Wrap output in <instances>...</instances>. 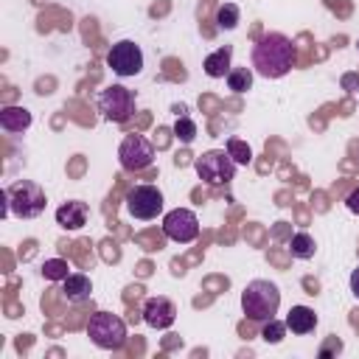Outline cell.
Here are the masks:
<instances>
[{
	"instance_id": "6da1fadb",
	"label": "cell",
	"mask_w": 359,
	"mask_h": 359,
	"mask_svg": "<svg viewBox=\"0 0 359 359\" xmlns=\"http://www.w3.org/2000/svg\"><path fill=\"white\" fill-rule=\"evenodd\" d=\"M294 59H297L294 42L278 31L264 34L252 48V67L264 79H283L294 67Z\"/></svg>"
},
{
	"instance_id": "7a4b0ae2",
	"label": "cell",
	"mask_w": 359,
	"mask_h": 359,
	"mask_svg": "<svg viewBox=\"0 0 359 359\" xmlns=\"http://www.w3.org/2000/svg\"><path fill=\"white\" fill-rule=\"evenodd\" d=\"M280 309V292L272 280H264V278H255L244 286L241 292V311L247 314V320L252 323H266L278 314Z\"/></svg>"
},
{
	"instance_id": "3957f363",
	"label": "cell",
	"mask_w": 359,
	"mask_h": 359,
	"mask_svg": "<svg viewBox=\"0 0 359 359\" xmlns=\"http://www.w3.org/2000/svg\"><path fill=\"white\" fill-rule=\"evenodd\" d=\"M3 196H6L3 216L14 213V216H20V219H36V216L45 210V205H48L45 191H42L36 182H31V180H17L14 185H8V188L3 191Z\"/></svg>"
},
{
	"instance_id": "277c9868",
	"label": "cell",
	"mask_w": 359,
	"mask_h": 359,
	"mask_svg": "<svg viewBox=\"0 0 359 359\" xmlns=\"http://www.w3.org/2000/svg\"><path fill=\"white\" fill-rule=\"evenodd\" d=\"M236 165L238 163L230 157L227 149H210V151H205V154H199L194 160V168H196L199 180L208 182V185H213V188L227 185L236 177Z\"/></svg>"
},
{
	"instance_id": "5b68a950",
	"label": "cell",
	"mask_w": 359,
	"mask_h": 359,
	"mask_svg": "<svg viewBox=\"0 0 359 359\" xmlns=\"http://www.w3.org/2000/svg\"><path fill=\"white\" fill-rule=\"evenodd\" d=\"M87 337L104 351H118L126 342V323L112 311H95L87 323Z\"/></svg>"
},
{
	"instance_id": "8992f818",
	"label": "cell",
	"mask_w": 359,
	"mask_h": 359,
	"mask_svg": "<svg viewBox=\"0 0 359 359\" xmlns=\"http://www.w3.org/2000/svg\"><path fill=\"white\" fill-rule=\"evenodd\" d=\"M98 109L107 121L112 123H126L135 115V93L126 90L123 84H109L98 95Z\"/></svg>"
},
{
	"instance_id": "52a82bcc",
	"label": "cell",
	"mask_w": 359,
	"mask_h": 359,
	"mask_svg": "<svg viewBox=\"0 0 359 359\" xmlns=\"http://www.w3.org/2000/svg\"><path fill=\"white\" fill-rule=\"evenodd\" d=\"M118 160L126 171H143L154 163V146L143 135H126L118 146Z\"/></svg>"
},
{
	"instance_id": "ba28073f",
	"label": "cell",
	"mask_w": 359,
	"mask_h": 359,
	"mask_svg": "<svg viewBox=\"0 0 359 359\" xmlns=\"http://www.w3.org/2000/svg\"><path fill=\"white\" fill-rule=\"evenodd\" d=\"M126 210L140 222L154 219L163 210V191L157 185H135L126 194Z\"/></svg>"
},
{
	"instance_id": "9c48e42d",
	"label": "cell",
	"mask_w": 359,
	"mask_h": 359,
	"mask_svg": "<svg viewBox=\"0 0 359 359\" xmlns=\"http://www.w3.org/2000/svg\"><path fill=\"white\" fill-rule=\"evenodd\" d=\"M107 65L112 67V73H118L121 79L137 76L143 70V50L132 42V39H121L109 48L107 53Z\"/></svg>"
},
{
	"instance_id": "30bf717a",
	"label": "cell",
	"mask_w": 359,
	"mask_h": 359,
	"mask_svg": "<svg viewBox=\"0 0 359 359\" xmlns=\"http://www.w3.org/2000/svg\"><path fill=\"white\" fill-rule=\"evenodd\" d=\"M163 233L177 244H191L199 236V219L188 208H174L163 216Z\"/></svg>"
},
{
	"instance_id": "8fae6325",
	"label": "cell",
	"mask_w": 359,
	"mask_h": 359,
	"mask_svg": "<svg viewBox=\"0 0 359 359\" xmlns=\"http://www.w3.org/2000/svg\"><path fill=\"white\" fill-rule=\"evenodd\" d=\"M143 320H146V325H151L157 331L171 328L174 320H177V306L168 297H160V294L157 297H149L143 303Z\"/></svg>"
},
{
	"instance_id": "7c38bea8",
	"label": "cell",
	"mask_w": 359,
	"mask_h": 359,
	"mask_svg": "<svg viewBox=\"0 0 359 359\" xmlns=\"http://www.w3.org/2000/svg\"><path fill=\"white\" fill-rule=\"evenodd\" d=\"M87 216H90V210H87V202H81V199H70V202H65V205L56 208V224L65 227V230L84 227L87 224Z\"/></svg>"
},
{
	"instance_id": "4fadbf2b",
	"label": "cell",
	"mask_w": 359,
	"mask_h": 359,
	"mask_svg": "<svg viewBox=\"0 0 359 359\" xmlns=\"http://www.w3.org/2000/svg\"><path fill=\"white\" fill-rule=\"evenodd\" d=\"M62 292L70 303H84L90 294H93V283L84 272H70L65 280H62Z\"/></svg>"
},
{
	"instance_id": "5bb4252c",
	"label": "cell",
	"mask_w": 359,
	"mask_h": 359,
	"mask_svg": "<svg viewBox=\"0 0 359 359\" xmlns=\"http://www.w3.org/2000/svg\"><path fill=\"white\" fill-rule=\"evenodd\" d=\"M286 328L292 334H311L317 328V314L309 306H292L286 314Z\"/></svg>"
},
{
	"instance_id": "9a60e30c",
	"label": "cell",
	"mask_w": 359,
	"mask_h": 359,
	"mask_svg": "<svg viewBox=\"0 0 359 359\" xmlns=\"http://www.w3.org/2000/svg\"><path fill=\"white\" fill-rule=\"evenodd\" d=\"M230 59H233V48L230 45H222L216 48L213 53L205 56V73L210 79H224L230 73Z\"/></svg>"
},
{
	"instance_id": "2e32d148",
	"label": "cell",
	"mask_w": 359,
	"mask_h": 359,
	"mask_svg": "<svg viewBox=\"0 0 359 359\" xmlns=\"http://www.w3.org/2000/svg\"><path fill=\"white\" fill-rule=\"evenodd\" d=\"M0 126L11 135L17 132H25L31 126V112L25 107H3L0 109Z\"/></svg>"
},
{
	"instance_id": "e0dca14e",
	"label": "cell",
	"mask_w": 359,
	"mask_h": 359,
	"mask_svg": "<svg viewBox=\"0 0 359 359\" xmlns=\"http://www.w3.org/2000/svg\"><path fill=\"white\" fill-rule=\"evenodd\" d=\"M289 252H292V258H300V261L311 258V255H314V238H311L306 230L294 233L292 241H289Z\"/></svg>"
},
{
	"instance_id": "ac0fdd59",
	"label": "cell",
	"mask_w": 359,
	"mask_h": 359,
	"mask_svg": "<svg viewBox=\"0 0 359 359\" xmlns=\"http://www.w3.org/2000/svg\"><path fill=\"white\" fill-rule=\"evenodd\" d=\"M227 87L233 93H247L252 87V70L250 67H236L227 73Z\"/></svg>"
},
{
	"instance_id": "d6986e66",
	"label": "cell",
	"mask_w": 359,
	"mask_h": 359,
	"mask_svg": "<svg viewBox=\"0 0 359 359\" xmlns=\"http://www.w3.org/2000/svg\"><path fill=\"white\" fill-rule=\"evenodd\" d=\"M42 275H45V280H65L70 275V266L65 258H48L42 264Z\"/></svg>"
},
{
	"instance_id": "ffe728a7",
	"label": "cell",
	"mask_w": 359,
	"mask_h": 359,
	"mask_svg": "<svg viewBox=\"0 0 359 359\" xmlns=\"http://www.w3.org/2000/svg\"><path fill=\"white\" fill-rule=\"evenodd\" d=\"M283 337H286V320L280 323V320H275V317H272V320H266V323H264V328H261V339H264V342L278 345Z\"/></svg>"
},
{
	"instance_id": "44dd1931",
	"label": "cell",
	"mask_w": 359,
	"mask_h": 359,
	"mask_svg": "<svg viewBox=\"0 0 359 359\" xmlns=\"http://www.w3.org/2000/svg\"><path fill=\"white\" fill-rule=\"evenodd\" d=\"M216 25L224 28V31L236 28V25H238V6H236V3H224V6H219V11H216Z\"/></svg>"
},
{
	"instance_id": "7402d4cb",
	"label": "cell",
	"mask_w": 359,
	"mask_h": 359,
	"mask_svg": "<svg viewBox=\"0 0 359 359\" xmlns=\"http://www.w3.org/2000/svg\"><path fill=\"white\" fill-rule=\"evenodd\" d=\"M224 149L230 151V157H233L238 165H250V160H252V149H250L244 140H238V137H230Z\"/></svg>"
},
{
	"instance_id": "603a6c76",
	"label": "cell",
	"mask_w": 359,
	"mask_h": 359,
	"mask_svg": "<svg viewBox=\"0 0 359 359\" xmlns=\"http://www.w3.org/2000/svg\"><path fill=\"white\" fill-rule=\"evenodd\" d=\"M174 135H177V140L180 143H194V137H196V123L188 118V115H180L177 118V123H174Z\"/></svg>"
},
{
	"instance_id": "cb8c5ba5",
	"label": "cell",
	"mask_w": 359,
	"mask_h": 359,
	"mask_svg": "<svg viewBox=\"0 0 359 359\" xmlns=\"http://www.w3.org/2000/svg\"><path fill=\"white\" fill-rule=\"evenodd\" d=\"M345 205H348V210H351V213H356V216H359V188L348 194V199H345Z\"/></svg>"
},
{
	"instance_id": "d4e9b609",
	"label": "cell",
	"mask_w": 359,
	"mask_h": 359,
	"mask_svg": "<svg viewBox=\"0 0 359 359\" xmlns=\"http://www.w3.org/2000/svg\"><path fill=\"white\" fill-rule=\"evenodd\" d=\"M351 292H353V294L359 297V266H356V269L351 272Z\"/></svg>"
}]
</instances>
